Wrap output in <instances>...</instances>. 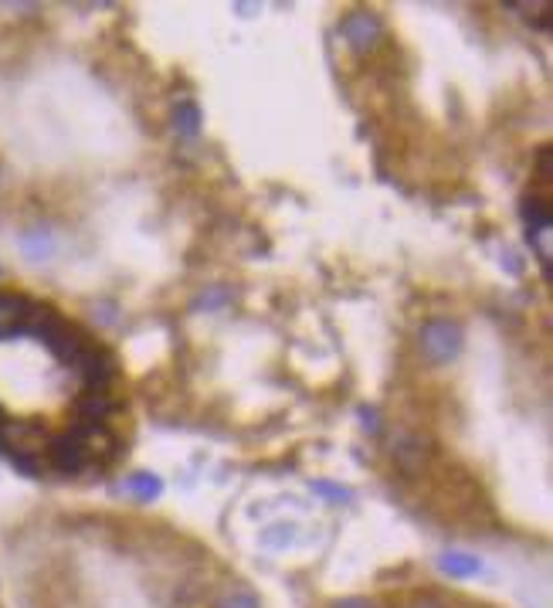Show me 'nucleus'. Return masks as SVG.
Instances as JSON below:
<instances>
[{
    "mask_svg": "<svg viewBox=\"0 0 553 608\" xmlns=\"http://www.w3.org/2000/svg\"><path fill=\"white\" fill-rule=\"evenodd\" d=\"M462 350V330L459 323L452 320H431L421 330V354L428 357L431 364H448L455 361Z\"/></svg>",
    "mask_w": 553,
    "mask_h": 608,
    "instance_id": "nucleus-1",
    "label": "nucleus"
},
{
    "mask_svg": "<svg viewBox=\"0 0 553 608\" xmlns=\"http://www.w3.org/2000/svg\"><path fill=\"white\" fill-rule=\"evenodd\" d=\"M380 17L377 14H370V11H357V14H350L347 21H343V38L350 41V48H357V51H367L374 41L380 38Z\"/></svg>",
    "mask_w": 553,
    "mask_h": 608,
    "instance_id": "nucleus-2",
    "label": "nucleus"
},
{
    "mask_svg": "<svg viewBox=\"0 0 553 608\" xmlns=\"http://www.w3.org/2000/svg\"><path fill=\"white\" fill-rule=\"evenodd\" d=\"M442 571L452 578H475L482 571V561L472 558V554H462V551H452L442 558Z\"/></svg>",
    "mask_w": 553,
    "mask_h": 608,
    "instance_id": "nucleus-3",
    "label": "nucleus"
},
{
    "mask_svg": "<svg viewBox=\"0 0 553 608\" xmlns=\"http://www.w3.org/2000/svg\"><path fill=\"white\" fill-rule=\"evenodd\" d=\"M21 252L28 255L31 262H41L55 252V242H51L48 231H24L21 235Z\"/></svg>",
    "mask_w": 553,
    "mask_h": 608,
    "instance_id": "nucleus-4",
    "label": "nucleus"
},
{
    "mask_svg": "<svg viewBox=\"0 0 553 608\" xmlns=\"http://www.w3.org/2000/svg\"><path fill=\"white\" fill-rule=\"evenodd\" d=\"M160 490H163L160 476L140 473V476H129V479H126V493H133L136 500H157Z\"/></svg>",
    "mask_w": 553,
    "mask_h": 608,
    "instance_id": "nucleus-5",
    "label": "nucleus"
},
{
    "mask_svg": "<svg viewBox=\"0 0 553 608\" xmlns=\"http://www.w3.org/2000/svg\"><path fill=\"white\" fill-rule=\"evenodd\" d=\"M197 126H201V113H197V106H180V113H177V130L180 133H187V136H194L197 133Z\"/></svg>",
    "mask_w": 553,
    "mask_h": 608,
    "instance_id": "nucleus-6",
    "label": "nucleus"
},
{
    "mask_svg": "<svg viewBox=\"0 0 553 608\" xmlns=\"http://www.w3.org/2000/svg\"><path fill=\"white\" fill-rule=\"evenodd\" d=\"M313 490H316L319 496H326V500H333V503H347V500H350V490H347V486H336V483H330V479H316Z\"/></svg>",
    "mask_w": 553,
    "mask_h": 608,
    "instance_id": "nucleus-7",
    "label": "nucleus"
},
{
    "mask_svg": "<svg viewBox=\"0 0 553 608\" xmlns=\"http://www.w3.org/2000/svg\"><path fill=\"white\" fill-rule=\"evenodd\" d=\"M218 608H258V602H255V595H248V592H228L218 602Z\"/></svg>",
    "mask_w": 553,
    "mask_h": 608,
    "instance_id": "nucleus-8",
    "label": "nucleus"
},
{
    "mask_svg": "<svg viewBox=\"0 0 553 608\" xmlns=\"http://www.w3.org/2000/svg\"><path fill=\"white\" fill-rule=\"evenodd\" d=\"M336 608H374L367 602V598H350V602H343V605H336Z\"/></svg>",
    "mask_w": 553,
    "mask_h": 608,
    "instance_id": "nucleus-9",
    "label": "nucleus"
}]
</instances>
